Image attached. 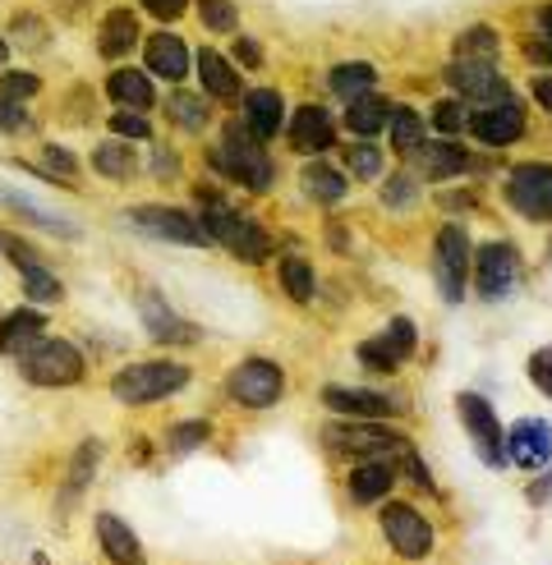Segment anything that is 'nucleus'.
<instances>
[{
	"label": "nucleus",
	"mask_w": 552,
	"mask_h": 565,
	"mask_svg": "<svg viewBox=\"0 0 552 565\" xmlns=\"http://www.w3.org/2000/svg\"><path fill=\"white\" fill-rule=\"evenodd\" d=\"M208 161H212V171L226 184H240L248 193H267L272 180H276L272 157L263 152V143L240 120H226V129H221V143L208 152Z\"/></svg>",
	"instance_id": "1"
},
{
	"label": "nucleus",
	"mask_w": 552,
	"mask_h": 565,
	"mask_svg": "<svg viewBox=\"0 0 552 565\" xmlns=\"http://www.w3.org/2000/svg\"><path fill=\"white\" fill-rule=\"evenodd\" d=\"M14 369L38 391H70L88 373V359H83V350L74 341H65V335H38L33 345H23L14 354Z\"/></svg>",
	"instance_id": "2"
},
{
	"label": "nucleus",
	"mask_w": 552,
	"mask_h": 565,
	"mask_svg": "<svg viewBox=\"0 0 552 565\" xmlns=\"http://www.w3.org/2000/svg\"><path fill=\"white\" fill-rule=\"evenodd\" d=\"M189 386V363L180 359H144V363H125V369L110 373L106 391L110 401L125 405V409H144L157 405L166 395H176Z\"/></svg>",
	"instance_id": "3"
},
{
	"label": "nucleus",
	"mask_w": 552,
	"mask_h": 565,
	"mask_svg": "<svg viewBox=\"0 0 552 565\" xmlns=\"http://www.w3.org/2000/svg\"><path fill=\"white\" fill-rule=\"evenodd\" d=\"M226 395L240 409H272L286 395V369L276 359H263V354L240 359L226 373Z\"/></svg>",
	"instance_id": "4"
},
{
	"label": "nucleus",
	"mask_w": 552,
	"mask_h": 565,
	"mask_svg": "<svg viewBox=\"0 0 552 565\" xmlns=\"http://www.w3.org/2000/svg\"><path fill=\"white\" fill-rule=\"evenodd\" d=\"M125 221L134 225V231H144L161 244H184V248H208L212 235L203 231V221L184 212V207H171V203H138L125 212Z\"/></svg>",
	"instance_id": "5"
},
{
	"label": "nucleus",
	"mask_w": 552,
	"mask_h": 565,
	"mask_svg": "<svg viewBox=\"0 0 552 565\" xmlns=\"http://www.w3.org/2000/svg\"><path fill=\"white\" fill-rule=\"evenodd\" d=\"M456 414H460V423H465L469 441H475V456H479L488 469H502V465H507V433H502V423H497V409L484 401V395L460 391V395H456Z\"/></svg>",
	"instance_id": "6"
},
{
	"label": "nucleus",
	"mask_w": 552,
	"mask_h": 565,
	"mask_svg": "<svg viewBox=\"0 0 552 565\" xmlns=\"http://www.w3.org/2000/svg\"><path fill=\"white\" fill-rule=\"evenodd\" d=\"M378 524L401 561H428L433 556V524H428V515L414 511L410 501H386Z\"/></svg>",
	"instance_id": "7"
},
{
	"label": "nucleus",
	"mask_w": 552,
	"mask_h": 565,
	"mask_svg": "<svg viewBox=\"0 0 552 565\" xmlns=\"http://www.w3.org/2000/svg\"><path fill=\"white\" fill-rule=\"evenodd\" d=\"M469 235L460 225H442L437 231V244H433V276H437V290L447 303H460L465 299V280H469Z\"/></svg>",
	"instance_id": "8"
},
{
	"label": "nucleus",
	"mask_w": 552,
	"mask_h": 565,
	"mask_svg": "<svg viewBox=\"0 0 552 565\" xmlns=\"http://www.w3.org/2000/svg\"><path fill=\"white\" fill-rule=\"evenodd\" d=\"M331 450H346V456H364V460H392L396 450H405L410 437L382 428L378 418H350L341 428H327Z\"/></svg>",
	"instance_id": "9"
},
{
	"label": "nucleus",
	"mask_w": 552,
	"mask_h": 565,
	"mask_svg": "<svg viewBox=\"0 0 552 565\" xmlns=\"http://www.w3.org/2000/svg\"><path fill=\"white\" fill-rule=\"evenodd\" d=\"M507 203L524 221H552V166L548 161H520L507 175Z\"/></svg>",
	"instance_id": "10"
},
{
	"label": "nucleus",
	"mask_w": 552,
	"mask_h": 565,
	"mask_svg": "<svg viewBox=\"0 0 552 565\" xmlns=\"http://www.w3.org/2000/svg\"><path fill=\"white\" fill-rule=\"evenodd\" d=\"M138 318H144V331L157 345H199L203 341V331L189 318H180L157 290H138Z\"/></svg>",
	"instance_id": "11"
},
{
	"label": "nucleus",
	"mask_w": 552,
	"mask_h": 565,
	"mask_svg": "<svg viewBox=\"0 0 552 565\" xmlns=\"http://www.w3.org/2000/svg\"><path fill=\"white\" fill-rule=\"evenodd\" d=\"M469 267H475V286H479L484 299H507V290L516 286L520 258H516V248L507 239H488L484 248H475Z\"/></svg>",
	"instance_id": "12"
},
{
	"label": "nucleus",
	"mask_w": 552,
	"mask_h": 565,
	"mask_svg": "<svg viewBox=\"0 0 552 565\" xmlns=\"http://www.w3.org/2000/svg\"><path fill=\"white\" fill-rule=\"evenodd\" d=\"M465 129L475 134L484 148H507V143H516V138L524 134V106L516 97L484 102V110H475Z\"/></svg>",
	"instance_id": "13"
},
{
	"label": "nucleus",
	"mask_w": 552,
	"mask_h": 565,
	"mask_svg": "<svg viewBox=\"0 0 552 565\" xmlns=\"http://www.w3.org/2000/svg\"><path fill=\"white\" fill-rule=\"evenodd\" d=\"M240 125L258 138V143H267V138L282 134L286 125V97L276 88H248L240 93Z\"/></svg>",
	"instance_id": "14"
},
{
	"label": "nucleus",
	"mask_w": 552,
	"mask_h": 565,
	"mask_svg": "<svg viewBox=\"0 0 552 565\" xmlns=\"http://www.w3.org/2000/svg\"><path fill=\"white\" fill-rule=\"evenodd\" d=\"M0 207H6L14 221L33 225V231L61 235V239H78V235H83L65 212H51V207H42V203H38V198H28V193H19V189H10V184H0Z\"/></svg>",
	"instance_id": "15"
},
{
	"label": "nucleus",
	"mask_w": 552,
	"mask_h": 565,
	"mask_svg": "<svg viewBox=\"0 0 552 565\" xmlns=\"http://www.w3.org/2000/svg\"><path fill=\"white\" fill-rule=\"evenodd\" d=\"M507 460L520 469H543L552 460V423L543 418H520L516 428L507 433Z\"/></svg>",
	"instance_id": "16"
},
{
	"label": "nucleus",
	"mask_w": 552,
	"mask_h": 565,
	"mask_svg": "<svg viewBox=\"0 0 552 565\" xmlns=\"http://www.w3.org/2000/svg\"><path fill=\"white\" fill-rule=\"evenodd\" d=\"M322 405H327L331 414H346V418H378V423L405 409L401 401H386L382 391H364V386H327V391H322Z\"/></svg>",
	"instance_id": "17"
},
{
	"label": "nucleus",
	"mask_w": 552,
	"mask_h": 565,
	"mask_svg": "<svg viewBox=\"0 0 552 565\" xmlns=\"http://www.w3.org/2000/svg\"><path fill=\"white\" fill-rule=\"evenodd\" d=\"M93 529H97V547L106 552L110 565H148V552H144V543H138V533L116 511H97Z\"/></svg>",
	"instance_id": "18"
},
{
	"label": "nucleus",
	"mask_w": 552,
	"mask_h": 565,
	"mask_svg": "<svg viewBox=\"0 0 552 565\" xmlns=\"http://www.w3.org/2000/svg\"><path fill=\"white\" fill-rule=\"evenodd\" d=\"M447 83H452L460 97H469V102H497V97H507V78H502V70H497L492 61H456L447 70Z\"/></svg>",
	"instance_id": "19"
},
{
	"label": "nucleus",
	"mask_w": 552,
	"mask_h": 565,
	"mask_svg": "<svg viewBox=\"0 0 552 565\" xmlns=\"http://www.w3.org/2000/svg\"><path fill=\"white\" fill-rule=\"evenodd\" d=\"M290 148L295 152H304V157H322L327 148H331V138H337V125H331V116L322 106H299L295 116H290Z\"/></svg>",
	"instance_id": "20"
},
{
	"label": "nucleus",
	"mask_w": 552,
	"mask_h": 565,
	"mask_svg": "<svg viewBox=\"0 0 552 565\" xmlns=\"http://www.w3.org/2000/svg\"><path fill=\"white\" fill-rule=\"evenodd\" d=\"M102 456H106V446H102V437H83L78 446H74V456H70V465H65V488H61V511H70V505L88 492V483L97 478V469H102Z\"/></svg>",
	"instance_id": "21"
},
{
	"label": "nucleus",
	"mask_w": 552,
	"mask_h": 565,
	"mask_svg": "<svg viewBox=\"0 0 552 565\" xmlns=\"http://www.w3.org/2000/svg\"><path fill=\"white\" fill-rule=\"evenodd\" d=\"M106 97L116 102L120 110H148L157 106V88H152V74L148 70H134V65H120V70H110L106 78Z\"/></svg>",
	"instance_id": "22"
},
{
	"label": "nucleus",
	"mask_w": 552,
	"mask_h": 565,
	"mask_svg": "<svg viewBox=\"0 0 552 565\" xmlns=\"http://www.w3.org/2000/svg\"><path fill=\"white\" fill-rule=\"evenodd\" d=\"M144 61H148V74H157L166 83H184L189 78V46L176 33H166V28L144 42Z\"/></svg>",
	"instance_id": "23"
},
{
	"label": "nucleus",
	"mask_w": 552,
	"mask_h": 565,
	"mask_svg": "<svg viewBox=\"0 0 552 565\" xmlns=\"http://www.w3.org/2000/svg\"><path fill=\"white\" fill-rule=\"evenodd\" d=\"M46 327H51V318L33 303L14 308V313H0V354L14 359L23 345H33L38 335H46Z\"/></svg>",
	"instance_id": "24"
},
{
	"label": "nucleus",
	"mask_w": 552,
	"mask_h": 565,
	"mask_svg": "<svg viewBox=\"0 0 552 565\" xmlns=\"http://www.w3.org/2000/svg\"><path fill=\"white\" fill-rule=\"evenodd\" d=\"M138 19L129 6H116V10H106L102 23H97V51L106 55V61H120V55H129L138 46Z\"/></svg>",
	"instance_id": "25"
},
{
	"label": "nucleus",
	"mask_w": 552,
	"mask_h": 565,
	"mask_svg": "<svg viewBox=\"0 0 552 565\" xmlns=\"http://www.w3.org/2000/svg\"><path fill=\"white\" fill-rule=\"evenodd\" d=\"M396 488V465L392 460H364L359 469H350L346 478V492L354 505H373V501H386V492Z\"/></svg>",
	"instance_id": "26"
},
{
	"label": "nucleus",
	"mask_w": 552,
	"mask_h": 565,
	"mask_svg": "<svg viewBox=\"0 0 552 565\" xmlns=\"http://www.w3.org/2000/svg\"><path fill=\"white\" fill-rule=\"evenodd\" d=\"M410 161H414V171H420L424 180H452L460 171H469V152L456 148V143H424L420 148H410Z\"/></svg>",
	"instance_id": "27"
},
{
	"label": "nucleus",
	"mask_w": 552,
	"mask_h": 565,
	"mask_svg": "<svg viewBox=\"0 0 552 565\" xmlns=\"http://www.w3.org/2000/svg\"><path fill=\"white\" fill-rule=\"evenodd\" d=\"M193 65H199V78H203V93H208V97H216V102H235V97H240V70H235L221 51L203 46Z\"/></svg>",
	"instance_id": "28"
},
{
	"label": "nucleus",
	"mask_w": 552,
	"mask_h": 565,
	"mask_svg": "<svg viewBox=\"0 0 552 565\" xmlns=\"http://www.w3.org/2000/svg\"><path fill=\"white\" fill-rule=\"evenodd\" d=\"M93 171L110 184H129L138 175V152L125 143V138H102L93 148Z\"/></svg>",
	"instance_id": "29"
},
{
	"label": "nucleus",
	"mask_w": 552,
	"mask_h": 565,
	"mask_svg": "<svg viewBox=\"0 0 552 565\" xmlns=\"http://www.w3.org/2000/svg\"><path fill=\"white\" fill-rule=\"evenodd\" d=\"M166 120L180 125L184 134H203L212 125V106H208V93H184L176 88L166 97Z\"/></svg>",
	"instance_id": "30"
},
{
	"label": "nucleus",
	"mask_w": 552,
	"mask_h": 565,
	"mask_svg": "<svg viewBox=\"0 0 552 565\" xmlns=\"http://www.w3.org/2000/svg\"><path fill=\"white\" fill-rule=\"evenodd\" d=\"M299 184H304V193L314 198V203H341V198L350 193V180L337 171V166H327V161H309L299 171Z\"/></svg>",
	"instance_id": "31"
},
{
	"label": "nucleus",
	"mask_w": 552,
	"mask_h": 565,
	"mask_svg": "<svg viewBox=\"0 0 552 565\" xmlns=\"http://www.w3.org/2000/svg\"><path fill=\"white\" fill-rule=\"evenodd\" d=\"M19 290L33 308H61L65 303V280L55 276L51 267H28L19 271Z\"/></svg>",
	"instance_id": "32"
},
{
	"label": "nucleus",
	"mask_w": 552,
	"mask_h": 565,
	"mask_svg": "<svg viewBox=\"0 0 552 565\" xmlns=\"http://www.w3.org/2000/svg\"><path fill=\"white\" fill-rule=\"evenodd\" d=\"M378 88V70L369 61H346L331 70V93H337L341 102H354V97H369Z\"/></svg>",
	"instance_id": "33"
},
{
	"label": "nucleus",
	"mask_w": 552,
	"mask_h": 565,
	"mask_svg": "<svg viewBox=\"0 0 552 565\" xmlns=\"http://www.w3.org/2000/svg\"><path fill=\"white\" fill-rule=\"evenodd\" d=\"M212 441V423L208 418H184V423H171L161 437L166 456H193V450H203Z\"/></svg>",
	"instance_id": "34"
},
{
	"label": "nucleus",
	"mask_w": 552,
	"mask_h": 565,
	"mask_svg": "<svg viewBox=\"0 0 552 565\" xmlns=\"http://www.w3.org/2000/svg\"><path fill=\"white\" fill-rule=\"evenodd\" d=\"M386 134H392V152L410 157V148L424 143V120L410 106H386Z\"/></svg>",
	"instance_id": "35"
},
{
	"label": "nucleus",
	"mask_w": 552,
	"mask_h": 565,
	"mask_svg": "<svg viewBox=\"0 0 552 565\" xmlns=\"http://www.w3.org/2000/svg\"><path fill=\"white\" fill-rule=\"evenodd\" d=\"M350 110H346V129L350 134H359V138H373L378 129H386V102H378L373 93L369 97H354V102H346Z\"/></svg>",
	"instance_id": "36"
},
{
	"label": "nucleus",
	"mask_w": 552,
	"mask_h": 565,
	"mask_svg": "<svg viewBox=\"0 0 552 565\" xmlns=\"http://www.w3.org/2000/svg\"><path fill=\"white\" fill-rule=\"evenodd\" d=\"M42 180H55L65 189H78V157L65 143H42Z\"/></svg>",
	"instance_id": "37"
},
{
	"label": "nucleus",
	"mask_w": 552,
	"mask_h": 565,
	"mask_svg": "<svg viewBox=\"0 0 552 565\" xmlns=\"http://www.w3.org/2000/svg\"><path fill=\"white\" fill-rule=\"evenodd\" d=\"M282 286L295 303H314L318 295V276H314V263L304 258H282Z\"/></svg>",
	"instance_id": "38"
},
{
	"label": "nucleus",
	"mask_w": 552,
	"mask_h": 565,
	"mask_svg": "<svg viewBox=\"0 0 552 565\" xmlns=\"http://www.w3.org/2000/svg\"><path fill=\"white\" fill-rule=\"evenodd\" d=\"M497 46H502V38L492 28H465L456 38V61H497Z\"/></svg>",
	"instance_id": "39"
},
{
	"label": "nucleus",
	"mask_w": 552,
	"mask_h": 565,
	"mask_svg": "<svg viewBox=\"0 0 552 565\" xmlns=\"http://www.w3.org/2000/svg\"><path fill=\"white\" fill-rule=\"evenodd\" d=\"M346 171L354 180H378L382 175V148H373L369 138H359V143L346 148Z\"/></svg>",
	"instance_id": "40"
},
{
	"label": "nucleus",
	"mask_w": 552,
	"mask_h": 565,
	"mask_svg": "<svg viewBox=\"0 0 552 565\" xmlns=\"http://www.w3.org/2000/svg\"><path fill=\"white\" fill-rule=\"evenodd\" d=\"M359 363H364L369 373H386V377H392L405 359L392 350V341H386V335H373V341L359 345Z\"/></svg>",
	"instance_id": "41"
},
{
	"label": "nucleus",
	"mask_w": 552,
	"mask_h": 565,
	"mask_svg": "<svg viewBox=\"0 0 552 565\" xmlns=\"http://www.w3.org/2000/svg\"><path fill=\"white\" fill-rule=\"evenodd\" d=\"M110 138H125V143H148L152 138V120L144 110H110Z\"/></svg>",
	"instance_id": "42"
},
{
	"label": "nucleus",
	"mask_w": 552,
	"mask_h": 565,
	"mask_svg": "<svg viewBox=\"0 0 552 565\" xmlns=\"http://www.w3.org/2000/svg\"><path fill=\"white\" fill-rule=\"evenodd\" d=\"M0 253L14 263V271H28V267H46V253L33 244V239H23V235H10V231H0Z\"/></svg>",
	"instance_id": "43"
},
{
	"label": "nucleus",
	"mask_w": 552,
	"mask_h": 565,
	"mask_svg": "<svg viewBox=\"0 0 552 565\" xmlns=\"http://www.w3.org/2000/svg\"><path fill=\"white\" fill-rule=\"evenodd\" d=\"M33 129H38V116L28 110V102L0 97V134H6V138H28Z\"/></svg>",
	"instance_id": "44"
},
{
	"label": "nucleus",
	"mask_w": 552,
	"mask_h": 565,
	"mask_svg": "<svg viewBox=\"0 0 552 565\" xmlns=\"http://www.w3.org/2000/svg\"><path fill=\"white\" fill-rule=\"evenodd\" d=\"M199 19L212 33H240V10L235 0H199Z\"/></svg>",
	"instance_id": "45"
},
{
	"label": "nucleus",
	"mask_w": 552,
	"mask_h": 565,
	"mask_svg": "<svg viewBox=\"0 0 552 565\" xmlns=\"http://www.w3.org/2000/svg\"><path fill=\"white\" fill-rule=\"evenodd\" d=\"M42 93V78L33 70H0V97L10 102H33Z\"/></svg>",
	"instance_id": "46"
},
{
	"label": "nucleus",
	"mask_w": 552,
	"mask_h": 565,
	"mask_svg": "<svg viewBox=\"0 0 552 565\" xmlns=\"http://www.w3.org/2000/svg\"><path fill=\"white\" fill-rule=\"evenodd\" d=\"M10 38L19 46H28V51H38V46H46V23L38 14H14L10 19Z\"/></svg>",
	"instance_id": "47"
},
{
	"label": "nucleus",
	"mask_w": 552,
	"mask_h": 565,
	"mask_svg": "<svg viewBox=\"0 0 552 565\" xmlns=\"http://www.w3.org/2000/svg\"><path fill=\"white\" fill-rule=\"evenodd\" d=\"M382 335L392 341V350H396L401 359H410V354H414V345H420V335H414V322H410V318H392Z\"/></svg>",
	"instance_id": "48"
},
{
	"label": "nucleus",
	"mask_w": 552,
	"mask_h": 565,
	"mask_svg": "<svg viewBox=\"0 0 552 565\" xmlns=\"http://www.w3.org/2000/svg\"><path fill=\"white\" fill-rule=\"evenodd\" d=\"M414 193H420L414 175H392V180L382 184V203L386 207H405V203H414Z\"/></svg>",
	"instance_id": "49"
},
{
	"label": "nucleus",
	"mask_w": 552,
	"mask_h": 565,
	"mask_svg": "<svg viewBox=\"0 0 552 565\" xmlns=\"http://www.w3.org/2000/svg\"><path fill=\"white\" fill-rule=\"evenodd\" d=\"M433 125H437L442 134H460V129L469 125V116H465L460 102H437V106H433Z\"/></svg>",
	"instance_id": "50"
},
{
	"label": "nucleus",
	"mask_w": 552,
	"mask_h": 565,
	"mask_svg": "<svg viewBox=\"0 0 552 565\" xmlns=\"http://www.w3.org/2000/svg\"><path fill=\"white\" fill-rule=\"evenodd\" d=\"M530 382H534L543 395H552V345H543V350L530 354Z\"/></svg>",
	"instance_id": "51"
},
{
	"label": "nucleus",
	"mask_w": 552,
	"mask_h": 565,
	"mask_svg": "<svg viewBox=\"0 0 552 565\" xmlns=\"http://www.w3.org/2000/svg\"><path fill=\"white\" fill-rule=\"evenodd\" d=\"M401 469L410 473V483H414V488H424V492H433V488H437V483H433V473H428V465H424L420 456H414L410 446L401 450Z\"/></svg>",
	"instance_id": "52"
},
{
	"label": "nucleus",
	"mask_w": 552,
	"mask_h": 565,
	"mask_svg": "<svg viewBox=\"0 0 552 565\" xmlns=\"http://www.w3.org/2000/svg\"><path fill=\"white\" fill-rule=\"evenodd\" d=\"M152 19H161V23H176L184 10H189V0H138Z\"/></svg>",
	"instance_id": "53"
},
{
	"label": "nucleus",
	"mask_w": 552,
	"mask_h": 565,
	"mask_svg": "<svg viewBox=\"0 0 552 565\" xmlns=\"http://www.w3.org/2000/svg\"><path fill=\"white\" fill-rule=\"evenodd\" d=\"M235 65H244V70H258L263 65V46L254 42V38H235Z\"/></svg>",
	"instance_id": "54"
},
{
	"label": "nucleus",
	"mask_w": 552,
	"mask_h": 565,
	"mask_svg": "<svg viewBox=\"0 0 552 565\" xmlns=\"http://www.w3.org/2000/svg\"><path fill=\"white\" fill-rule=\"evenodd\" d=\"M152 175L157 180H176L180 175V157L171 148H152Z\"/></svg>",
	"instance_id": "55"
},
{
	"label": "nucleus",
	"mask_w": 552,
	"mask_h": 565,
	"mask_svg": "<svg viewBox=\"0 0 552 565\" xmlns=\"http://www.w3.org/2000/svg\"><path fill=\"white\" fill-rule=\"evenodd\" d=\"M524 61H534V65H552V33L524 42Z\"/></svg>",
	"instance_id": "56"
},
{
	"label": "nucleus",
	"mask_w": 552,
	"mask_h": 565,
	"mask_svg": "<svg viewBox=\"0 0 552 565\" xmlns=\"http://www.w3.org/2000/svg\"><path fill=\"white\" fill-rule=\"evenodd\" d=\"M534 102L552 116V74H548V78H534Z\"/></svg>",
	"instance_id": "57"
},
{
	"label": "nucleus",
	"mask_w": 552,
	"mask_h": 565,
	"mask_svg": "<svg viewBox=\"0 0 552 565\" xmlns=\"http://www.w3.org/2000/svg\"><path fill=\"white\" fill-rule=\"evenodd\" d=\"M530 501H534V505H548V501H552V473L539 478V483H530Z\"/></svg>",
	"instance_id": "58"
},
{
	"label": "nucleus",
	"mask_w": 552,
	"mask_h": 565,
	"mask_svg": "<svg viewBox=\"0 0 552 565\" xmlns=\"http://www.w3.org/2000/svg\"><path fill=\"white\" fill-rule=\"evenodd\" d=\"M6 65H10V42L0 38V70H6Z\"/></svg>",
	"instance_id": "59"
},
{
	"label": "nucleus",
	"mask_w": 552,
	"mask_h": 565,
	"mask_svg": "<svg viewBox=\"0 0 552 565\" xmlns=\"http://www.w3.org/2000/svg\"><path fill=\"white\" fill-rule=\"evenodd\" d=\"M539 23H543V33H552V6H548V10L539 14Z\"/></svg>",
	"instance_id": "60"
}]
</instances>
